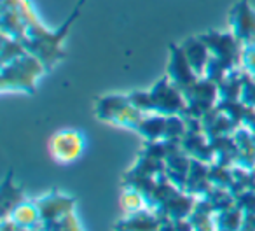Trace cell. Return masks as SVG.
Returning a JSON list of instances; mask_svg holds the SVG:
<instances>
[{
    "mask_svg": "<svg viewBox=\"0 0 255 231\" xmlns=\"http://www.w3.org/2000/svg\"><path fill=\"white\" fill-rule=\"evenodd\" d=\"M44 65L33 56H16L11 65L5 63L2 70V89L9 91H33L37 81L42 75Z\"/></svg>",
    "mask_w": 255,
    "mask_h": 231,
    "instance_id": "obj_1",
    "label": "cell"
},
{
    "mask_svg": "<svg viewBox=\"0 0 255 231\" xmlns=\"http://www.w3.org/2000/svg\"><path fill=\"white\" fill-rule=\"evenodd\" d=\"M163 223L147 209L135 214H128L124 221L116 226V231H159Z\"/></svg>",
    "mask_w": 255,
    "mask_h": 231,
    "instance_id": "obj_5",
    "label": "cell"
},
{
    "mask_svg": "<svg viewBox=\"0 0 255 231\" xmlns=\"http://www.w3.org/2000/svg\"><path fill=\"white\" fill-rule=\"evenodd\" d=\"M49 149L58 163H72L82 154L84 139L75 130H61L53 135Z\"/></svg>",
    "mask_w": 255,
    "mask_h": 231,
    "instance_id": "obj_2",
    "label": "cell"
},
{
    "mask_svg": "<svg viewBox=\"0 0 255 231\" xmlns=\"http://www.w3.org/2000/svg\"><path fill=\"white\" fill-rule=\"evenodd\" d=\"M233 28L236 32V37L243 39L245 42L255 44V14L243 0L241 4L236 5L233 12Z\"/></svg>",
    "mask_w": 255,
    "mask_h": 231,
    "instance_id": "obj_3",
    "label": "cell"
},
{
    "mask_svg": "<svg viewBox=\"0 0 255 231\" xmlns=\"http://www.w3.org/2000/svg\"><path fill=\"white\" fill-rule=\"evenodd\" d=\"M37 207L40 210V217H42V224H44V223H51V221H56L60 217L67 216L68 212H72L74 210V200L61 195H51L39 200Z\"/></svg>",
    "mask_w": 255,
    "mask_h": 231,
    "instance_id": "obj_4",
    "label": "cell"
},
{
    "mask_svg": "<svg viewBox=\"0 0 255 231\" xmlns=\"http://www.w3.org/2000/svg\"><path fill=\"white\" fill-rule=\"evenodd\" d=\"M40 231H82V230L79 226V221L75 219L74 210H72L67 216L60 217V219L51 221V223H44Z\"/></svg>",
    "mask_w": 255,
    "mask_h": 231,
    "instance_id": "obj_7",
    "label": "cell"
},
{
    "mask_svg": "<svg viewBox=\"0 0 255 231\" xmlns=\"http://www.w3.org/2000/svg\"><path fill=\"white\" fill-rule=\"evenodd\" d=\"M121 203H123L124 212L126 214H135V212H140V210L145 209V198L140 195V191L124 193Z\"/></svg>",
    "mask_w": 255,
    "mask_h": 231,
    "instance_id": "obj_8",
    "label": "cell"
},
{
    "mask_svg": "<svg viewBox=\"0 0 255 231\" xmlns=\"http://www.w3.org/2000/svg\"><path fill=\"white\" fill-rule=\"evenodd\" d=\"M247 65H248V70L252 74H255V44H252L250 53L247 54Z\"/></svg>",
    "mask_w": 255,
    "mask_h": 231,
    "instance_id": "obj_9",
    "label": "cell"
},
{
    "mask_svg": "<svg viewBox=\"0 0 255 231\" xmlns=\"http://www.w3.org/2000/svg\"><path fill=\"white\" fill-rule=\"evenodd\" d=\"M7 217L18 228H30V230H40L42 228V217H40V210L37 203H19Z\"/></svg>",
    "mask_w": 255,
    "mask_h": 231,
    "instance_id": "obj_6",
    "label": "cell"
}]
</instances>
